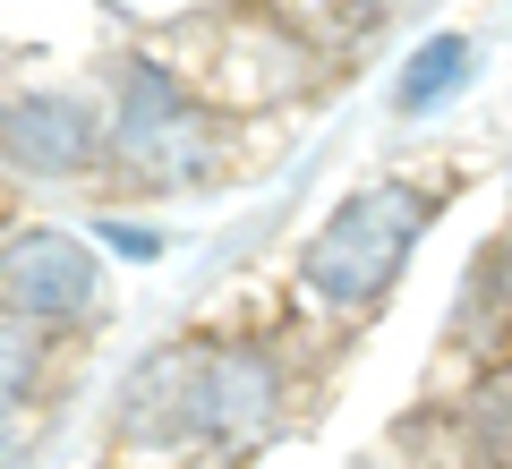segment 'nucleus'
<instances>
[{
    "instance_id": "obj_8",
    "label": "nucleus",
    "mask_w": 512,
    "mask_h": 469,
    "mask_svg": "<svg viewBox=\"0 0 512 469\" xmlns=\"http://www.w3.org/2000/svg\"><path fill=\"white\" fill-rule=\"evenodd\" d=\"M0 469H26V435L9 427V418H0Z\"/></svg>"
},
{
    "instance_id": "obj_6",
    "label": "nucleus",
    "mask_w": 512,
    "mask_h": 469,
    "mask_svg": "<svg viewBox=\"0 0 512 469\" xmlns=\"http://www.w3.org/2000/svg\"><path fill=\"white\" fill-rule=\"evenodd\" d=\"M470 35H436L419 60H410V86H402V111H436L453 94V77H470Z\"/></svg>"
},
{
    "instance_id": "obj_2",
    "label": "nucleus",
    "mask_w": 512,
    "mask_h": 469,
    "mask_svg": "<svg viewBox=\"0 0 512 469\" xmlns=\"http://www.w3.org/2000/svg\"><path fill=\"white\" fill-rule=\"evenodd\" d=\"M103 265L77 231H18L0 248V325H60V316H86Z\"/></svg>"
},
{
    "instance_id": "obj_1",
    "label": "nucleus",
    "mask_w": 512,
    "mask_h": 469,
    "mask_svg": "<svg viewBox=\"0 0 512 469\" xmlns=\"http://www.w3.org/2000/svg\"><path fill=\"white\" fill-rule=\"evenodd\" d=\"M419 214H427V197H410V188H393V180L359 188V197L308 239L299 290H308L316 307H376L384 290H393V273H402V256L419 248Z\"/></svg>"
},
{
    "instance_id": "obj_7",
    "label": "nucleus",
    "mask_w": 512,
    "mask_h": 469,
    "mask_svg": "<svg viewBox=\"0 0 512 469\" xmlns=\"http://www.w3.org/2000/svg\"><path fill=\"white\" fill-rule=\"evenodd\" d=\"M26 384H35V342H26V325H0V418L26 401Z\"/></svg>"
},
{
    "instance_id": "obj_3",
    "label": "nucleus",
    "mask_w": 512,
    "mask_h": 469,
    "mask_svg": "<svg viewBox=\"0 0 512 469\" xmlns=\"http://www.w3.org/2000/svg\"><path fill=\"white\" fill-rule=\"evenodd\" d=\"M94 145H103V120L77 94H18V103H0V163L26 171V180H69V171L94 163Z\"/></svg>"
},
{
    "instance_id": "obj_4",
    "label": "nucleus",
    "mask_w": 512,
    "mask_h": 469,
    "mask_svg": "<svg viewBox=\"0 0 512 469\" xmlns=\"http://www.w3.org/2000/svg\"><path fill=\"white\" fill-rule=\"evenodd\" d=\"M274 427V367L256 350L231 359H197V393H188V435H214V444H248V435Z\"/></svg>"
},
{
    "instance_id": "obj_5",
    "label": "nucleus",
    "mask_w": 512,
    "mask_h": 469,
    "mask_svg": "<svg viewBox=\"0 0 512 469\" xmlns=\"http://www.w3.org/2000/svg\"><path fill=\"white\" fill-rule=\"evenodd\" d=\"M188 393H197V359H188V350H163V359L120 393V427L128 435H188Z\"/></svg>"
}]
</instances>
